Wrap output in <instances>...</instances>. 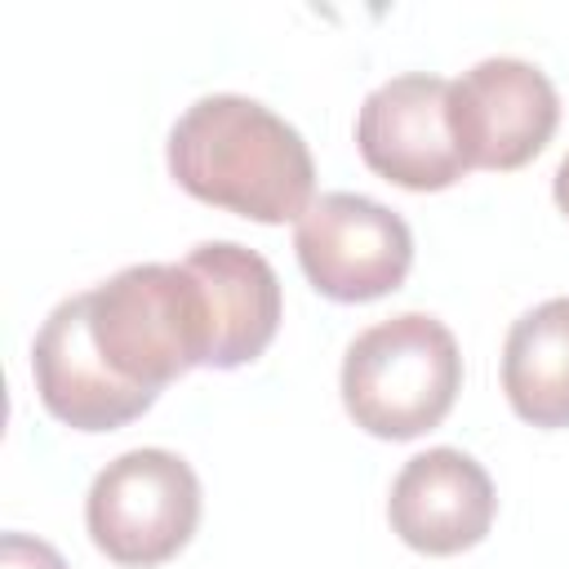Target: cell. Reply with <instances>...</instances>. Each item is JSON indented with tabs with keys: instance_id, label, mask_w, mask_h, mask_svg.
<instances>
[{
	"instance_id": "6da1fadb",
	"label": "cell",
	"mask_w": 569,
	"mask_h": 569,
	"mask_svg": "<svg viewBox=\"0 0 569 569\" xmlns=\"http://www.w3.org/2000/svg\"><path fill=\"white\" fill-rule=\"evenodd\" d=\"M164 160L187 196L267 227L298 222L316 187L302 133L244 93L196 98L173 120Z\"/></svg>"
},
{
	"instance_id": "7a4b0ae2",
	"label": "cell",
	"mask_w": 569,
	"mask_h": 569,
	"mask_svg": "<svg viewBox=\"0 0 569 569\" xmlns=\"http://www.w3.org/2000/svg\"><path fill=\"white\" fill-rule=\"evenodd\" d=\"M338 387L356 427L378 440H413L440 427L458 400V338L427 311L387 316L351 338Z\"/></svg>"
},
{
	"instance_id": "3957f363",
	"label": "cell",
	"mask_w": 569,
	"mask_h": 569,
	"mask_svg": "<svg viewBox=\"0 0 569 569\" xmlns=\"http://www.w3.org/2000/svg\"><path fill=\"white\" fill-rule=\"evenodd\" d=\"M84 302L93 347L120 382L160 396L173 378L204 365V302L182 262H133L84 289Z\"/></svg>"
},
{
	"instance_id": "277c9868",
	"label": "cell",
	"mask_w": 569,
	"mask_h": 569,
	"mask_svg": "<svg viewBox=\"0 0 569 569\" xmlns=\"http://www.w3.org/2000/svg\"><path fill=\"white\" fill-rule=\"evenodd\" d=\"M200 525V476L173 449H129L107 462L84 498L93 547L129 569L173 560Z\"/></svg>"
},
{
	"instance_id": "5b68a950",
	"label": "cell",
	"mask_w": 569,
	"mask_h": 569,
	"mask_svg": "<svg viewBox=\"0 0 569 569\" xmlns=\"http://www.w3.org/2000/svg\"><path fill=\"white\" fill-rule=\"evenodd\" d=\"M293 253L316 293L333 302H373L405 284L413 231L396 209L360 191H325L298 218Z\"/></svg>"
},
{
	"instance_id": "8992f818",
	"label": "cell",
	"mask_w": 569,
	"mask_h": 569,
	"mask_svg": "<svg viewBox=\"0 0 569 569\" xmlns=\"http://www.w3.org/2000/svg\"><path fill=\"white\" fill-rule=\"evenodd\" d=\"M449 124L467 169H520L560 124V93L525 58H480L449 84Z\"/></svg>"
},
{
	"instance_id": "52a82bcc",
	"label": "cell",
	"mask_w": 569,
	"mask_h": 569,
	"mask_svg": "<svg viewBox=\"0 0 569 569\" xmlns=\"http://www.w3.org/2000/svg\"><path fill=\"white\" fill-rule=\"evenodd\" d=\"M449 84L431 71H405L365 93L356 147L378 178L405 191H445L467 173L449 124Z\"/></svg>"
},
{
	"instance_id": "ba28073f",
	"label": "cell",
	"mask_w": 569,
	"mask_h": 569,
	"mask_svg": "<svg viewBox=\"0 0 569 569\" xmlns=\"http://www.w3.org/2000/svg\"><path fill=\"white\" fill-rule=\"evenodd\" d=\"M31 378L40 405L71 431H116L156 405V396L120 382L98 356L84 293L62 298L44 316L31 342Z\"/></svg>"
},
{
	"instance_id": "9c48e42d",
	"label": "cell",
	"mask_w": 569,
	"mask_h": 569,
	"mask_svg": "<svg viewBox=\"0 0 569 569\" xmlns=\"http://www.w3.org/2000/svg\"><path fill=\"white\" fill-rule=\"evenodd\" d=\"M493 511L498 498L489 471L453 445L413 453L391 480L387 498L391 533L422 556H458L485 542Z\"/></svg>"
},
{
	"instance_id": "30bf717a",
	"label": "cell",
	"mask_w": 569,
	"mask_h": 569,
	"mask_svg": "<svg viewBox=\"0 0 569 569\" xmlns=\"http://www.w3.org/2000/svg\"><path fill=\"white\" fill-rule=\"evenodd\" d=\"M182 267L204 302V369H240L258 360L280 329V280L271 262L236 240H204Z\"/></svg>"
},
{
	"instance_id": "8fae6325",
	"label": "cell",
	"mask_w": 569,
	"mask_h": 569,
	"mask_svg": "<svg viewBox=\"0 0 569 569\" xmlns=\"http://www.w3.org/2000/svg\"><path fill=\"white\" fill-rule=\"evenodd\" d=\"M502 391L516 418L569 427V293L525 311L502 342Z\"/></svg>"
},
{
	"instance_id": "7c38bea8",
	"label": "cell",
	"mask_w": 569,
	"mask_h": 569,
	"mask_svg": "<svg viewBox=\"0 0 569 569\" xmlns=\"http://www.w3.org/2000/svg\"><path fill=\"white\" fill-rule=\"evenodd\" d=\"M0 569H67V560H62V551L53 542L9 529L0 538Z\"/></svg>"
},
{
	"instance_id": "4fadbf2b",
	"label": "cell",
	"mask_w": 569,
	"mask_h": 569,
	"mask_svg": "<svg viewBox=\"0 0 569 569\" xmlns=\"http://www.w3.org/2000/svg\"><path fill=\"white\" fill-rule=\"evenodd\" d=\"M551 191H556V204H560V213L569 218V151H565V160H560V169H556V182H551Z\"/></svg>"
}]
</instances>
